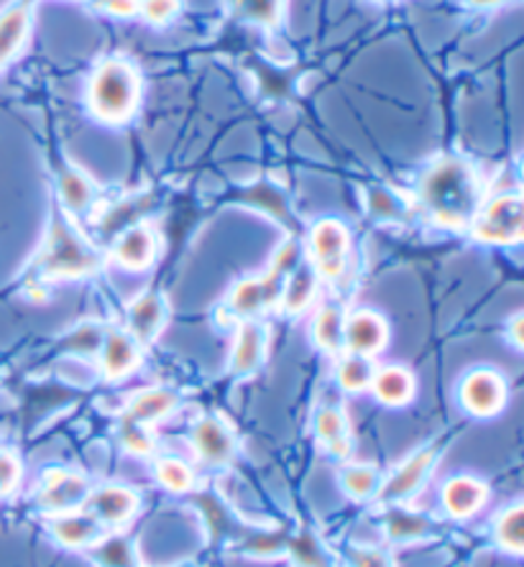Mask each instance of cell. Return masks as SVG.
Returning <instances> with one entry per match:
<instances>
[{"label": "cell", "instance_id": "obj_1", "mask_svg": "<svg viewBox=\"0 0 524 567\" xmlns=\"http://www.w3.org/2000/svg\"><path fill=\"white\" fill-rule=\"evenodd\" d=\"M420 199L438 225L469 228L481 207L479 179L461 158H440L422 174Z\"/></svg>", "mask_w": 524, "mask_h": 567}, {"label": "cell", "instance_id": "obj_2", "mask_svg": "<svg viewBox=\"0 0 524 567\" xmlns=\"http://www.w3.org/2000/svg\"><path fill=\"white\" fill-rule=\"evenodd\" d=\"M39 269L47 279H80L97 269V254L60 213H54L39 256Z\"/></svg>", "mask_w": 524, "mask_h": 567}, {"label": "cell", "instance_id": "obj_3", "mask_svg": "<svg viewBox=\"0 0 524 567\" xmlns=\"http://www.w3.org/2000/svg\"><path fill=\"white\" fill-rule=\"evenodd\" d=\"M138 100V74L126 60H105L90 80V105L100 121H126Z\"/></svg>", "mask_w": 524, "mask_h": 567}, {"label": "cell", "instance_id": "obj_4", "mask_svg": "<svg viewBox=\"0 0 524 567\" xmlns=\"http://www.w3.org/2000/svg\"><path fill=\"white\" fill-rule=\"evenodd\" d=\"M473 236L486 246H517L524 236L522 197L520 195H496L486 205L479 207L476 218L471 223Z\"/></svg>", "mask_w": 524, "mask_h": 567}, {"label": "cell", "instance_id": "obj_5", "mask_svg": "<svg viewBox=\"0 0 524 567\" xmlns=\"http://www.w3.org/2000/svg\"><path fill=\"white\" fill-rule=\"evenodd\" d=\"M287 277L289 271L271 261V266L266 269V274H261V277H248L236 281V287H233L226 297L228 317H233V320H254L256 315L269 310L271 305L279 302Z\"/></svg>", "mask_w": 524, "mask_h": 567}, {"label": "cell", "instance_id": "obj_6", "mask_svg": "<svg viewBox=\"0 0 524 567\" xmlns=\"http://www.w3.org/2000/svg\"><path fill=\"white\" fill-rule=\"evenodd\" d=\"M307 248H310V266L318 279H338L346 271L351 233L340 220H318L307 236Z\"/></svg>", "mask_w": 524, "mask_h": 567}, {"label": "cell", "instance_id": "obj_7", "mask_svg": "<svg viewBox=\"0 0 524 567\" xmlns=\"http://www.w3.org/2000/svg\"><path fill=\"white\" fill-rule=\"evenodd\" d=\"M440 455L438 445H425L418 447L412 455H407L402 463L397 465L394 473L389 475L384 483H379L377 498L384 506L404 504L418 494V491L425 486L432 468H435Z\"/></svg>", "mask_w": 524, "mask_h": 567}, {"label": "cell", "instance_id": "obj_8", "mask_svg": "<svg viewBox=\"0 0 524 567\" xmlns=\"http://www.w3.org/2000/svg\"><path fill=\"white\" fill-rule=\"evenodd\" d=\"M90 483L82 473L72 468H49L41 475L37 504L44 514L56 516L74 508H85L90 496Z\"/></svg>", "mask_w": 524, "mask_h": 567}, {"label": "cell", "instance_id": "obj_9", "mask_svg": "<svg viewBox=\"0 0 524 567\" xmlns=\"http://www.w3.org/2000/svg\"><path fill=\"white\" fill-rule=\"evenodd\" d=\"M461 406L473 416L489 420L504 410L506 404V381L499 371L486 369H473L463 377L459 389Z\"/></svg>", "mask_w": 524, "mask_h": 567}, {"label": "cell", "instance_id": "obj_10", "mask_svg": "<svg viewBox=\"0 0 524 567\" xmlns=\"http://www.w3.org/2000/svg\"><path fill=\"white\" fill-rule=\"evenodd\" d=\"M189 442H193L195 455L210 468H226L238 453V442L228 422L215 414L199 416L189 432Z\"/></svg>", "mask_w": 524, "mask_h": 567}, {"label": "cell", "instance_id": "obj_11", "mask_svg": "<svg viewBox=\"0 0 524 567\" xmlns=\"http://www.w3.org/2000/svg\"><path fill=\"white\" fill-rule=\"evenodd\" d=\"M138 496L136 491L126 486H103L90 491L85 508L95 519L103 524V529H123L138 514Z\"/></svg>", "mask_w": 524, "mask_h": 567}, {"label": "cell", "instance_id": "obj_12", "mask_svg": "<svg viewBox=\"0 0 524 567\" xmlns=\"http://www.w3.org/2000/svg\"><path fill=\"white\" fill-rule=\"evenodd\" d=\"M389 324L384 317L373 310H356L346 317L343 328V348L353 355L373 358L387 348Z\"/></svg>", "mask_w": 524, "mask_h": 567}, {"label": "cell", "instance_id": "obj_13", "mask_svg": "<svg viewBox=\"0 0 524 567\" xmlns=\"http://www.w3.org/2000/svg\"><path fill=\"white\" fill-rule=\"evenodd\" d=\"M489 502V486L473 475H453L440 488V504L451 519H469Z\"/></svg>", "mask_w": 524, "mask_h": 567}, {"label": "cell", "instance_id": "obj_14", "mask_svg": "<svg viewBox=\"0 0 524 567\" xmlns=\"http://www.w3.org/2000/svg\"><path fill=\"white\" fill-rule=\"evenodd\" d=\"M49 532H52L56 545L64 549H88L105 529L88 508H74V512L52 516Z\"/></svg>", "mask_w": 524, "mask_h": 567}, {"label": "cell", "instance_id": "obj_15", "mask_svg": "<svg viewBox=\"0 0 524 567\" xmlns=\"http://www.w3.org/2000/svg\"><path fill=\"white\" fill-rule=\"evenodd\" d=\"M312 432L315 440L326 447V453L336 457V461H348L353 453V437H351V424H348V416L338 406H320L315 412L312 420Z\"/></svg>", "mask_w": 524, "mask_h": 567}, {"label": "cell", "instance_id": "obj_16", "mask_svg": "<svg viewBox=\"0 0 524 567\" xmlns=\"http://www.w3.org/2000/svg\"><path fill=\"white\" fill-rule=\"evenodd\" d=\"M141 343H136L126 330H107L103 348H100V371L107 381H121L138 369Z\"/></svg>", "mask_w": 524, "mask_h": 567}, {"label": "cell", "instance_id": "obj_17", "mask_svg": "<svg viewBox=\"0 0 524 567\" xmlns=\"http://www.w3.org/2000/svg\"><path fill=\"white\" fill-rule=\"evenodd\" d=\"M266 353V330L256 320H240L236 340L230 350V373L236 379H246L259 369Z\"/></svg>", "mask_w": 524, "mask_h": 567}, {"label": "cell", "instance_id": "obj_18", "mask_svg": "<svg viewBox=\"0 0 524 567\" xmlns=\"http://www.w3.org/2000/svg\"><path fill=\"white\" fill-rule=\"evenodd\" d=\"M166 322V299L160 291H144L129 305L126 332L136 343H148L160 336Z\"/></svg>", "mask_w": 524, "mask_h": 567}, {"label": "cell", "instance_id": "obj_19", "mask_svg": "<svg viewBox=\"0 0 524 567\" xmlns=\"http://www.w3.org/2000/svg\"><path fill=\"white\" fill-rule=\"evenodd\" d=\"M154 256H156V236L146 223L129 225V228L123 230L113 244V258L129 271L148 269L154 261Z\"/></svg>", "mask_w": 524, "mask_h": 567}, {"label": "cell", "instance_id": "obj_20", "mask_svg": "<svg viewBox=\"0 0 524 567\" xmlns=\"http://www.w3.org/2000/svg\"><path fill=\"white\" fill-rule=\"evenodd\" d=\"M381 529H384L387 539L394 542V545H412V542L430 539L432 532H435L425 514L412 512V508H404L402 504L387 506L384 516H381Z\"/></svg>", "mask_w": 524, "mask_h": 567}, {"label": "cell", "instance_id": "obj_21", "mask_svg": "<svg viewBox=\"0 0 524 567\" xmlns=\"http://www.w3.org/2000/svg\"><path fill=\"white\" fill-rule=\"evenodd\" d=\"M177 406H179L177 391L169 386H152V389L138 391V394L131 399L123 416L136 424H144V427H152V424L162 422L164 416H169Z\"/></svg>", "mask_w": 524, "mask_h": 567}, {"label": "cell", "instance_id": "obj_22", "mask_svg": "<svg viewBox=\"0 0 524 567\" xmlns=\"http://www.w3.org/2000/svg\"><path fill=\"white\" fill-rule=\"evenodd\" d=\"M289 537H292L289 529L244 527L238 539L233 542V549H236L238 555L251 557V560H277V557L287 555Z\"/></svg>", "mask_w": 524, "mask_h": 567}, {"label": "cell", "instance_id": "obj_23", "mask_svg": "<svg viewBox=\"0 0 524 567\" xmlns=\"http://www.w3.org/2000/svg\"><path fill=\"white\" fill-rule=\"evenodd\" d=\"M85 553L97 567H138V547L123 532H103L97 542H93Z\"/></svg>", "mask_w": 524, "mask_h": 567}, {"label": "cell", "instance_id": "obj_24", "mask_svg": "<svg viewBox=\"0 0 524 567\" xmlns=\"http://www.w3.org/2000/svg\"><path fill=\"white\" fill-rule=\"evenodd\" d=\"M371 391L377 396V402L384 406H404L414 399V377L412 371L402 369V365H384V369H377L371 381Z\"/></svg>", "mask_w": 524, "mask_h": 567}, {"label": "cell", "instance_id": "obj_25", "mask_svg": "<svg viewBox=\"0 0 524 567\" xmlns=\"http://www.w3.org/2000/svg\"><path fill=\"white\" fill-rule=\"evenodd\" d=\"M195 504L199 506V512H203L207 535H210L213 545H233L240 532H244L240 522L236 524V516L230 514V508L215 494H199L195 498Z\"/></svg>", "mask_w": 524, "mask_h": 567}, {"label": "cell", "instance_id": "obj_26", "mask_svg": "<svg viewBox=\"0 0 524 567\" xmlns=\"http://www.w3.org/2000/svg\"><path fill=\"white\" fill-rule=\"evenodd\" d=\"M315 295H318V274H315L312 266L299 264L285 279L279 305L287 315H302L315 302Z\"/></svg>", "mask_w": 524, "mask_h": 567}, {"label": "cell", "instance_id": "obj_27", "mask_svg": "<svg viewBox=\"0 0 524 567\" xmlns=\"http://www.w3.org/2000/svg\"><path fill=\"white\" fill-rule=\"evenodd\" d=\"M56 187H60V199L72 215L88 213L95 203L93 182L78 166H62L60 174H56Z\"/></svg>", "mask_w": 524, "mask_h": 567}, {"label": "cell", "instance_id": "obj_28", "mask_svg": "<svg viewBox=\"0 0 524 567\" xmlns=\"http://www.w3.org/2000/svg\"><path fill=\"white\" fill-rule=\"evenodd\" d=\"M31 29V11L29 6L16 3L8 6L0 13V64L13 60L19 54V49L27 41V33Z\"/></svg>", "mask_w": 524, "mask_h": 567}, {"label": "cell", "instance_id": "obj_29", "mask_svg": "<svg viewBox=\"0 0 524 567\" xmlns=\"http://www.w3.org/2000/svg\"><path fill=\"white\" fill-rule=\"evenodd\" d=\"M343 328H346V315L338 305L320 307V312L312 320V343L320 348L322 353L338 355L343 348Z\"/></svg>", "mask_w": 524, "mask_h": 567}, {"label": "cell", "instance_id": "obj_30", "mask_svg": "<svg viewBox=\"0 0 524 567\" xmlns=\"http://www.w3.org/2000/svg\"><path fill=\"white\" fill-rule=\"evenodd\" d=\"M338 481L348 498H353V502H369V498L377 496L381 475L377 465L371 463H346L338 473Z\"/></svg>", "mask_w": 524, "mask_h": 567}, {"label": "cell", "instance_id": "obj_31", "mask_svg": "<svg viewBox=\"0 0 524 567\" xmlns=\"http://www.w3.org/2000/svg\"><path fill=\"white\" fill-rule=\"evenodd\" d=\"M494 542L506 555L520 557L524 549V508L522 504H512L496 516L494 522Z\"/></svg>", "mask_w": 524, "mask_h": 567}, {"label": "cell", "instance_id": "obj_32", "mask_svg": "<svg viewBox=\"0 0 524 567\" xmlns=\"http://www.w3.org/2000/svg\"><path fill=\"white\" fill-rule=\"evenodd\" d=\"M287 555H289V560L295 563V567H332L330 553L312 529L292 532V537H289Z\"/></svg>", "mask_w": 524, "mask_h": 567}, {"label": "cell", "instance_id": "obj_33", "mask_svg": "<svg viewBox=\"0 0 524 567\" xmlns=\"http://www.w3.org/2000/svg\"><path fill=\"white\" fill-rule=\"evenodd\" d=\"M373 373H377V369H373L371 358L346 353L338 361L336 379H338V386L348 391V394H361V391L371 389Z\"/></svg>", "mask_w": 524, "mask_h": 567}, {"label": "cell", "instance_id": "obj_34", "mask_svg": "<svg viewBox=\"0 0 524 567\" xmlns=\"http://www.w3.org/2000/svg\"><path fill=\"white\" fill-rule=\"evenodd\" d=\"M154 478L162 488L172 491V494H189L195 488V471L189 468L185 461L174 455L156 457L154 463Z\"/></svg>", "mask_w": 524, "mask_h": 567}, {"label": "cell", "instance_id": "obj_35", "mask_svg": "<svg viewBox=\"0 0 524 567\" xmlns=\"http://www.w3.org/2000/svg\"><path fill=\"white\" fill-rule=\"evenodd\" d=\"M366 205H369L373 218L381 223H399L407 218L404 199L387 187H371L369 195H366Z\"/></svg>", "mask_w": 524, "mask_h": 567}, {"label": "cell", "instance_id": "obj_36", "mask_svg": "<svg viewBox=\"0 0 524 567\" xmlns=\"http://www.w3.org/2000/svg\"><path fill=\"white\" fill-rule=\"evenodd\" d=\"M105 332L107 330L100 322H82L62 340V348L74 355H95L103 348Z\"/></svg>", "mask_w": 524, "mask_h": 567}, {"label": "cell", "instance_id": "obj_37", "mask_svg": "<svg viewBox=\"0 0 524 567\" xmlns=\"http://www.w3.org/2000/svg\"><path fill=\"white\" fill-rule=\"evenodd\" d=\"M119 440H121V445L129 450V453L138 455V457H148L156 447L152 430L144 427V424L126 420V416H121V422H119Z\"/></svg>", "mask_w": 524, "mask_h": 567}, {"label": "cell", "instance_id": "obj_38", "mask_svg": "<svg viewBox=\"0 0 524 567\" xmlns=\"http://www.w3.org/2000/svg\"><path fill=\"white\" fill-rule=\"evenodd\" d=\"M236 8L244 19L261 27H274L281 19V0H236Z\"/></svg>", "mask_w": 524, "mask_h": 567}, {"label": "cell", "instance_id": "obj_39", "mask_svg": "<svg viewBox=\"0 0 524 567\" xmlns=\"http://www.w3.org/2000/svg\"><path fill=\"white\" fill-rule=\"evenodd\" d=\"M348 567H394L381 547L373 545H356L348 549Z\"/></svg>", "mask_w": 524, "mask_h": 567}, {"label": "cell", "instance_id": "obj_40", "mask_svg": "<svg viewBox=\"0 0 524 567\" xmlns=\"http://www.w3.org/2000/svg\"><path fill=\"white\" fill-rule=\"evenodd\" d=\"M21 463L19 457L8 450H0V496H11L21 483Z\"/></svg>", "mask_w": 524, "mask_h": 567}, {"label": "cell", "instance_id": "obj_41", "mask_svg": "<svg viewBox=\"0 0 524 567\" xmlns=\"http://www.w3.org/2000/svg\"><path fill=\"white\" fill-rule=\"evenodd\" d=\"M177 11L179 0H138V13H144L148 23H166Z\"/></svg>", "mask_w": 524, "mask_h": 567}, {"label": "cell", "instance_id": "obj_42", "mask_svg": "<svg viewBox=\"0 0 524 567\" xmlns=\"http://www.w3.org/2000/svg\"><path fill=\"white\" fill-rule=\"evenodd\" d=\"M100 8H105L107 13L121 16V19H131L138 13V0H95Z\"/></svg>", "mask_w": 524, "mask_h": 567}, {"label": "cell", "instance_id": "obj_43", "mask_svg": "<svg viewBox=\"0 0 524 567\" xmlns=\"http://www.w3.org/2000/svg\"><path fill=\"white\" fill-rule=\"evenodd\" d=\"M506 338L512 340L514 348L524 346V315L522 312H517L510 322H506Z\"/></svg>", "mask_w": 524, "mask_h": 567}, {"label": "cell", "instance_id": "obj_44", "mask_svg": "<svg viewBox=\"0 0 524 567\" xmlns=\"http://www.w3.org/2000/svg\"><path fill=\"white\" fill-rule=\"evenodd\" d=\"M471 6H479V8H489V6H499V3H506V0H469Z\"/></svg>", "mask_w": 524, "mask_h": 567}, {"label": "cell", "instance_id": "obj_45", "mask_svg": "<svg viewBox=\"0 0 524 567\" xmlns=\"http://www.w3.org/2000/svg\"><path fill=\"white\" fill-rule=\"evenodd\" d=\"M172 567H199V565H195V563H189V560H185V563H177V565H172Z\"/></svg>", "mask_w": 524, "mask_h": 567}, {"label": "cell", "instance_id": "obj_46", "mask_svg": "<svg viewBox=\"0 0 524 567\" xmlns=\"http://www.w3.org/2000/svg\"><path fill=\"white\" fill-rule=\"evenodd\" d=\"M138 567H144V565H138Z\"/></svg>", "mask_w": 524, "mask_h": 567}]
</instances>
